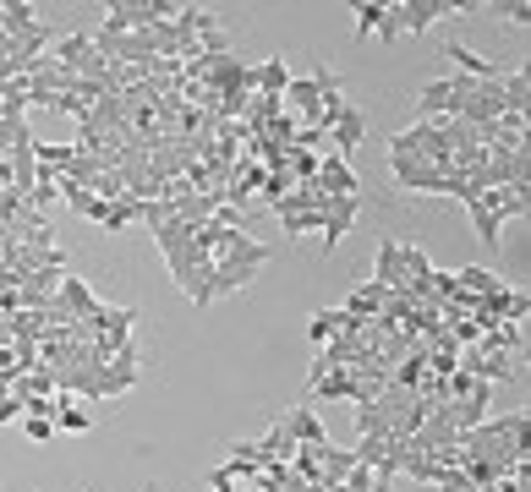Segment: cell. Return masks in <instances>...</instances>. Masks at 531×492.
I'll return each mask as SVG.
<instances>
[{
	"instance_id": "obj_10",
	"label": "cell",
	"mask_w": 531,
	"mask_h": 492,
	"mask_svg": "<svg viewBox=\"0 0 531 492\" xmlns=\"http://www.w3.org/2000/svg\"><path fill=\"white\" fill-rule=\"evenodd\" d=\"M499 104L504 115H531V72H499Z\"/></svg>"
},
{
	"instance_id": "obj_23",
	"label": "cell",
	"mask_w": 531,
	"mask_h": 492,
	"mask_svg": "<svg viewBox=\"0 0 531 492\" xmlns=\"http://www.w3.org/2000/svg\"><path fill=\"white\" fill-rule=\"evenodd\" d=\"M132 219H143V203H137V197H121V203H110V208H105L99 230H126Z\"/></svg>"
},
{
	"instance_id": "obj_5",
	"label": "cell",
	"mask_w": 531,
	"mask_h": 492,
	"mask_svg": "<svg viewBox=\"0 0 531 492\" xmlns=\"http://www.w3.org/2000/svg\"><path fill=\"white\" fill-rule=\"evenodd\" d=\"M258 274H263L258 263H230V257H214V274H209V301H219V296H236V290H247Z\"/></svg>"
},
{
	"instance_id": "obj_13",
	"label": "cell",
	"mask_w": 531,
	"mask_h": 492,
	"mask_svg": "<svg viewBox=\"0 0 531 492\" xmlns=\"http://www.w3.org/2000/svg\"><path fill=\"white\" fill-rule=\"evenodd\" d=\"M285 88H291V66H285L280 55H269L263 66H252V93H269V99H280Z\"/></svg>"
},
{
	"instance_id": "obj_14",
	"label": "cell",
	"mask_w": 531,
	"mask_h": 492,
	"mask_svg": "<svg viewBox=\"0 0 531 492\" xmlns=\"http://www.w3.org/2000/svg\"><path fill=\"white\" fill-rule=\"evenodd\" d=\"M351 394H356V372L351 367H329L313 389H307V400H351Z\"/></svg>"
},
{
	"instance_id": "obj_22",
	"label": "cell",
	"mask_w": 531,
	"mask_h": 492,
	"mask_svg": "<svg viewBox=\"0 0 531 492\" xmlns=\"http://www.w3.org/2000/svg\"><path fill=\"white\" fill-rule=\"evenodd\" d=\"M384 17H389V6L384 0H362V6H356V39H378V28H384Z\"/></svg>"
},
{
	"instance_id": "obj_24",
	"label": "cell",
	"mask_w": 531,
	"mask_h": 492,
	"mask_svg": "<svg viewBox=\"0 0 531 492\" xmlns=\"http://www.w3.org/2000/svg\"><path fill=\"white\" fill-rule=\"evenodd\" d=\"M22 432H28L33 443H50V438H55V416H39V410H28V416H22Z\"/></svg>"
},
{
	"instance_id": "obj_11",
	"label": "cell",
	"mask_w": 531,
	"mask_h": 492,
	"mask_svg": "<svg viewBox=\"0 0 531 492\" xmlns=\"http://www.w3.org/2000/svg\"><path fill=\"white\" fill-rule=\"evenodd\" d=\"M384 296H389V290L384 285H373V279H362V285H356L351 290V296H345V318H362V323H373L378 318V312H384Z\"/></svg>"
},
{
	"instance_id": "obj_25",
	"label": "cell",
	"mask_w": 531,
	"mask_h": 492,
	"mask_svg": "<svg viewBox=\"0 0 531 492\" xmlns=\"http://www.w3.org/2000/svg\"><path fill=\"white\" fill-rule=\"evenodd\" d=\"M482 11H493V17H510V22H531V0H493V6H482Z\"/></svg>"
},
{
	"instance_id": "obj_20",
	"label": "cell",
	"mask_w": 531,
	"mask_h": 492,
	"mask_svg": "<svg viewBox=\"0 0 531 492\" xmlns=\"http://www.w3.org/2000/svg\"><path fill=\"white\" fill-rule=\"evenodd\" d=\"M444 471H449V465H438V454H406V460H400V476H411V482H427V487H433Z\"/></svg>"
},
{
	"instance_id": "obj_16",
	"label": "cell",
	"mask_w": 531,
	"mask_h": 492,
	"mask_svg": "<svg viewBox=\"0 0 531 492\" xmlns=\"http://www.w3.org/2000/svg\"><path fill=\"white\" fill-rule=\"evenodd\" d=\"M50 405H55V410H50V416H55V432H88V427H94V416H88L83 400H72V394L55 389Z\"/></svg>"
},
{
	"instance_id": "obj_17",
	"label": "cell",
	"mask_w": 531,
	"mask_h": 492,
	"mask_svg": "<svg viewBox=\"0 0 531 492\" xmlns=\"http://www.w3.org/2000/svg\"><path fill=\"white\" fill-rule=\"evenodd\" d=\"M258 449H263V465H269V460L291 465V454L302 449V443H296L291 432H285V421H274V427H269V432H263V438H258Z\"/></svg>"
},
{
	"instance_id": "obj_3",
	"label": "cell",
	"mask_w": 531,
	"mask_h": 492,
	"mask_svg": "<svg viewBox=\"0 0 531 492\" xmlns=\"http://www.w3.org/2000/svg\"><path fill=\"white\" fill-rule=\"evenodd\" d=\"M477 6H449V0H395V28L400 33H427L438 17H460Z\"/></svg>"
},
{
	"instance_id": "obj_21",
	"label": "cell",
	"mask_w": 531,
	"mask_h": 492,
	"mask_svg": "<svg viewBox=\"0 0 531 492\" xmlns=\"http://www.w3.org/2000/svg\"><path fill=\"white\" fill-rule=\"evenodd\" d=\"M466 208H471V230H477V236H482V241H488V246H499V241H504V230H499V225H504V219H499V214H493V208H488V203H482V197H477V203H466Z\"/></svg>"
},
{
	"instance_id": "obj_8",
	"label": "cell",
	"mask_w": 531,
	"mask_h": 492,
	"mask_svg": "<svg viewBox=\"0 0 531 492\" xmlns=\"http://www.w3.org/2000/svg\"><path fill=\"white\" fill-rule=\"evenodd\" d=\"M285 432H291L296 443H307V449H318V443H329V432H323V421H318V410H313V400H302V405H291L285 410Z\"/></svg>"
},
{
	"instance_id": "obj_9",
	"label": "cell",
	"mask_w": 531,
	"mask_h": 492,
	"mask_svg": "<svg viewBox=\"0 0 531 492\" xmlns=\"http://www.w3.org/2000/svg\"><path fill=\"white\" fill-rule=\"evenodd\" d=\"M373 285H384V290H406V268H400V241H395V236L378 241V257H373Z\"/></svg>"
},
{
	"instance_id": "obj_26",
	"label": "cell",
	"mask_w": 531,
	"mask_h": 492,
	"mask_svg": "<svg viewBox=\"0 0 531 492\" xmlns=\"http://www.w3.org/2000/svg\"><path fill=\"white\" fill-rule=\"evenodd\" d=\"M22 416H28V400H17L11 389H0V427H6V421H22Z\"/></svg>"
},
{
	"instance_id": "obj_27",
	"label": "cell",
	"mask_w": 531,
	"mask_h": 492,
	"mask_svg": "<svg viewBox=\"0 0 531 492\" xmlns=\"http://www.w3.org/2000/svg\"><path fill=\"white\" fill-rule=\"evenodd\" d=\"M367 492H395V476H373V487Z\"/></svg>"
},
{
	"instance_id": "obj_12",
	"label": "cell",
	"mask_w": 531,
	"mask_h": 492,
	"mask_svg": "<svg viewBox=\"0 0 531 492\" xmlns=\"http://www.w3.org/2000/svg\"><path fill=\"white\" fill-rule=\"evenodd\" d=\"M444 55L455 61V72H460V77H471V82H499V66L482 61V55H477V50H466V44H444Z\"/></svg>"
},
{
	"instance_id": "obj_15",
	"label": "cell",
	"mask_w": 531,
	"mask_h": 492,
	"mask_svg": "<svg viewBox=\"0 0 531 492\" xmlns=\"http://www.w3.org/2000/svg\"><path fill=\"white\" fill-rule=\"evenodd\" d=\"M482 203H488L499 219H521L531 208V192L526 186H493V192H482Z\"/></svg>"
},
{
	"instance_id": "obj_19",
	"label": "cell",
	"mask_w": 531,
	"mask_h": 492,
	"mask_svg": "<svg viewBox=\"0 0 531 492\" xmlns=\"http://www.w3.org/2000/svg\"><path fill=\"white\" fill-rule=\"evenodd\" d=\"M340 328H345V312H340V307H323V312H313V323H307V345H313V350H323L334 334H340Z\"/></svg>"
},
{
	"instance_id": "obj_6",
	"label": "cell",
	"mask_w": 531,
	"mask_h": 492,
	"mask_svg": "<svg viewBox=\"0 0 531 492\" xmlns=\"http://www.w3.org/2000/svg\"><path fill=\"white\" fill-rule=\"evenodd\" d=\"M318 208H323V225H318L323 246H340L345 230H351V219H356V208H362V197H323Z\"/></svg>"
},
{
	"instance_id": "obj_4",
	"label": "cell",
	"mask_w": 531,
	"mask_h": 492,
	"mask_svg": "<svg viewBox=\"0 0 531 492\" xmlns=\"http://www.w3.org/2000/svg\"><path fill=\"white\" fill-rule=\"evenodd\" d=\"M313 186H318L323 197H362V181H356L351 159H340V154H323V159H318Z\"/></svg>"
},
{
	"instance_id": "obj_2",
	"label": "cell",
	"mask_w": 531,
	"mask_h": 492,
	"mask_svg": "<svg viewBox=\"0 0 531 492\" xmlns=\"http://www.w3.org/2000/svg\"><path fill=\"white\" fill-rule=\"evenodd\" d=\"M323 132H329V154L351 159L356 148H362V137H367V115L356 110V104H340V110L323 121Z\"/></svg>"
},
{
	"instance_id": "obj_1",
	"label": "cell",
	"mask_w": 531,
	"mask_h": 492,
	"mask_svg": "<svg viewBox=\"0 0 531 492\" xmlns=\"http://www.w3.org/2000/svg\"><path fill=\"white\" fill-rule=\"evenodd\" d=\"M471 88H477V82L471 77H433V82H422L417 88V110H422V121H455L460 115V104L471 99Z\"/></svg>"
},
{
	"instance_id": "obj_18",
	"label": "cell",
	"mask_w": 531,
	"mask_h": 492,
	"mask_svg": "<svg viewBox=\"0 0 531 492\" xmlns=\"http://www.w3.org/2000/svg\"><path fill=\"white\" fill-rule=\"evenodd\" d=\"M455 279H460V296H471V301H482V296H493V290H504V279L493 274V268H455Z\"/></svg>"
},
{
	"instance_id": "obj_7",
	"label": "cell",
	"mask_w": 531,
	"mask_h": 492,
	"mask_svg": "<svg viewBox=\"0 0 531 492\" xmlns=\"http://www.w3.org/2000/svg\"><path fill=\"white\" fill-rule=\"evenodd\" d=\"M50 61L66 66L72 77H83L88 61H94V39H88V28H77V33H66V39H55V44H50Z\"/></svg>"
}]
</instances>
